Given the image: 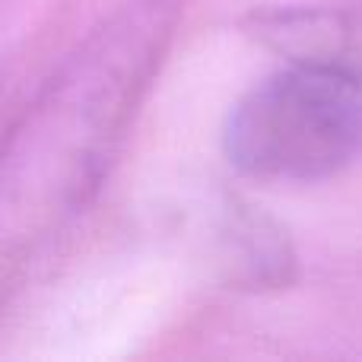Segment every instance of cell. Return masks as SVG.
<instances>
[{"label":"cell","mask_w":362,"mask_h":362,"mask_svg":"<svg viewBox=\"0 0 362 362\" xmlns=\"http://www.w3.org/2000/svg\"><path fill=\"white\" fill-rule=\"evenodd\" d=\"M175 0H134L64 67L0 146V261L83 206L175 35Z\"/></svg>","instance_id":"cell-1"},{"label":"cell","mask_w":362,"mask_h":362,"mask_svg":"<svg viewBox=\"0 0 362 362\" xmlns=\"http://www.w3.org/2000/svg\"><path fill=\"white\" fill-rule=\"evenodd\" d=\"M226 156L257 181L308 185L362 153V74L321 57H289L235 102Z\"/></svg>","instance_id":"cell-2"}]
</instances>
